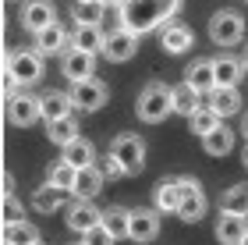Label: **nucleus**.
I'll use <instances>...</instances> for the list:
<instances>
[{"instance_id": "16", "label": "nucleus", "mask_w": 248, "mask_h": 245, "mask_svg": "<svg viewBox=\"0 0 248 245\" xmlns=\"http://www.w3.org/2000/svg\"><path fill=\"white\" fill-rule=\"evenodd\" d=\"M160 47L170 53V57H177V53H188L191 47H195V36H191L188 25L170 21V25H163V32H160Z\"/></svg>"}, {"instance_id": "34", "label": "nucleus", "mask_w": 248, "mask_h": 245, "mask_svg": "<svg viewBox=\"0 0 248 245\" xmlns=\"http://www.w3.org/2000/svg\"><path fill=\"white\" fill-rule=\"evenodd\" d=\"M75 167L71 163H64V160H57L50 167V174H46V185H53V188H61V192H71V185H75Z\"/></svg>"}, {"instance_id": "23", "label": "nucleus", "mask_w": 248, "mask_h": 245, "mask_svg": "<svg viewBox=\"0 0 248 245\" xmlns=\"http://www.w3.org/2000/svg\"><path fill=\"white\" fill-rule=\"evenodd\" d=\"M99 192H103V174L96 171V163L75 174V185H71V196L75 199H96Z\"/></svg>"}, {"instance_id": "8", "label": "nucleus", "mask_w": 248, "mask_h": 245, "mask_svg": "<svg viewBox=\"0 0 248 245\" xmlns=\"http://www.w3.org/2000/svg\"><path fill=\"white\" fill-rule=\"evenodd\" d=\"M61 71L67 82H85V79H96V53H85V50H75L67 47L61 53Z\"/></svg>"}, {"instance_id": "6", "label": "nucleus", "mask_w": 248, "mask_h": 245, "mask_svg": "<svg viewBox=\"0 0 248 245\" xmlns=\"http://www.w3.org/2000/svg\"><path fill=\"white\" fill-rule=\"evenodd\" d=\"M177 185H181V203H177V217L188 220V224H195V220L206 217L209 199H206V192H202V185L195 181V178H177Z\"/></svg>"}, {"instance_id": "33", "label": "nucleus", "mask_w": 248, "mask_h": 245, "mask_svg": "<svg viewBox=\"0 0 248 245\" xmlns=\"http://www.w3.org/2000/svg\"><path fill=\"white\" fill-rule=\"evenodd\" d=\"M188 125H191V131H195V135L202 139V135H206V131H213V128L220 125V117H217V110H213L209 103H202V107L195 110V114L188 117Z\"/></svg>"}, {"instance_id": "4", "label": "nucleus", "mask_w": 248, "mask_h": 245, "mask_svg": "<svg viewBox=\"0 0 248 245\" xmlns=\"http://www.w3.org/2000/svg\"><path fill=\"white\" fill-rule=\"evenodd\" d=\"M110 157H114L121 163L124 178L128 174H139L145 167V142L139 135H131V131H124V135H117L114 142H110Z\"/></svg>"}, {"instance_id": "11", "label": "nucleus", "mask_w": 248, "mask_h": 245, "mask_svg": "<svg viewBox=\"0 0 248 245\" xmlns=\"http://www.w3.org/2000/svg\"><path fill=\"white\" fill-rule=\"evenodd\" d=\"M99 217H103V210H96L93 199H75L71 206H67V228L78 231V235H89L93 228H99Z\"/></svg>"}, {"instance_id": "18", "label": "nucleus", "mask_w": 248, "mask_h": 245, "mask_svg": "<svg viewBox=\"0 0 248 245\" xmlns=\"http://www.w3.org/2000/svg\"><path fill=\"white\" fill-rule=\"evenodd\" d=\"M245 238H248V217L220 213V220H217V242L220 245H241Z\"/></svg>"}, {"instance_id": "9", "label": "nucleus", "mask_w": 248, "mask_h": 245, "mask_svg": "<svg viewBox=\"0 0 248 245\" xmlns=\"http://www.w3.org/2000/svg\"><path fill=\"white\" fill-rule=\"evenodd\" d=\"M71 107H78V110H99V107H107V99H110V89L99 82V79H85V82H75L71 85Z\"/></svg>"}, {"instance_id": "30", "label": "nucleus", "mask_w": 248, "mask_h": 245, "mask_svg": "<svg viewBox=\"0 0 248 245\" xmlns=\"http://www.w3.org/2000/svg\"><path fill=\"white\" fill-rule=\"evenodd\" d=\"M46 135H50V142L53 146H67V142H75L78 139V121H75V114L71 117H61V121H50L46 125Z\"/></svg>"}, {"instance_id": "17", "label": "nucleus", "mask_w": 248, "mask_h": 245, "mask_svg": "<svg viewBox=\"0 0 248 245\" xmlns=\"http://www.w3.org/2000/svg\"><path fill=\"white\" fill-rule=\"evenodd\" d=\"M177 203H181V185L177 178H163L153 188V210L156 213H177Z\"/></svg>"}, {"instance_id": "10", "label": "nucleus", "mask_w": 248, "mask_h": 245, "mask_svg": "<svg viewBox=\"0 0 248 245\" xmlns=\"http://www.w3.org/2000/svg\"><path fill=\"white\" fill-rule=\"evenodd\" d=\"M103 57L110 64H124V61H131L135 53H139V36H131V32H124V29H114V32H107L103 36Z\"/></svg>"}, {"instance_id": "45", "label": "nucleus", "mask_w": 248, "mask_h": 245, "mask_svg": "<svg viewBox=\"0 0 248 245\" xmlns=\"http://www.w3.org/2000/svg\"><path fill=\"white\" fill-rule=\"evenodd\" d=\"M241 245H248V238H245V242H241Z\"/></svg>"}, {"instance_id": "24", "label": "nucleus", "mask_w": 248, "mask_h": 245, "mask_svg": "<svg viewBox=\"0 0 248 245\" xmlns=\"http://www.w3.org/2000/svg\"><path fill=\"white\" fill-rule=\"evenodd\" d=\"M191 89H195L199 96H209L213 89H217V79H213V61L209 57H202V61H195L188 68V79H185Z\"/></svg>"}, {"instance_id": "32", "label": "nucleus", "mask_w": 248, "mask_h": 245, "mask_svg": "<svg viewBox=\"0 0 248 245\" xmlns=\"http://www.w3.org/2000/svg\"><path fill=\"white\" fill-rule=\"evenodd\" d=\"M18 220H25V210H21L18 196L11 192V185H7L4 196H0V224H18Z\"/></svg>"}, {"instance_id": "13", "label": "nucleus", "mask_w": 248, "mask_h": 245, "mask_svg": "<svg viewBox=\"0 0 248 245\" xmlns=\"http://www.w3.org/2000/svg\"><path fill=\"white\" fill-rule=\"evenodd\" d=\"M57 21V7L50 4V0H25V7H21V25H25L32 36L43 32L46 25Z\"/></svg>"}, {"instance_id": "47", "label": "nucleus", "mask_w": 248, "mask_h": 245, "mask_svg": "<svg viewBox=\"0 0 248 245\" xmlns=\"http://www.w3.org/2000/svg\"><path fill=\"white\" fill-rule=\"evenodd\" d=\"M245 4H248V0H245Z\"/></svg>"}, {"instance_id": "7", "label": "nucleus", "mask_w": 248, "mask_h": 245, "mask_svg": "<svg viewBox=\"0 0 248 245\" xmlns=\"http://www.w3.org/2000/svg\"><path fill=\"white\" fill-rule=\"evenodd\" d=\"M4 110H7V121H11V125L29 128V125H36V121H39V96L18 89V93L7 96V107H4Z\"/></svg>"}, {"instance_id": "35", "label": "nucleus", "mask_w": 248, "mask_h": 245, "mask_svg": "<svg viewBox=\"0 0 248 245\" xmlns=\"http://www.w3.org/2000/svg\"><path fill=\"white\" fill-rule=\"evenodd\" d=\"M103 4L99 0H89V4H75V21L78 25H99V18H103Z\"/></svg>"}, {"instance_id": "41", "label": "nucleus", "mask_w": 248, "mask_h": 245, "mask_svg": "<svg viewBox=\"0 0 248 245\" xmlns=\"http://www.w3.org/2000/svg\"><path fill=\"white\" fill-rule=\"evenodd\" d=\"M241 68H245V71H248V50H245V61H241Z\"/></svg>"}, {"instance_id": "44", "label": "nucleus", "mask_w": 248, "mask_h": 245, "mask_svg": "<svg viewBox=\"0 0 248 245\" xmlns=\"http://www.w3.org/2000/svg\"><path fill=\"white\" fill-rule=\"evenodd\" d=\"M75 245H85V242H75Z\"/></svg>"}, {"instance_id": "19", "label": "nucleus", "mask_w": 248, "mask_h": 245, "mask_svg": "<svg viewBox=\"0 0 248 245\" xmlns=\"http://www.w3.org/2000/svg\"><path fill=\"white\" fill-rule=\"evenodd\" d=\"M234 139H238V131L227 128V125L220 121L213 131L202 135V149H206L209 157H227V153H234Z\"/></svg>"}, {"instance_id": "40", "label": "nucleus", "mask_w": 248, "mask_h": 245, "mask_svg": "<svg viewBox=\"0 0 248 245\" xmlns=\"http://www.w3.org/2000/svg\"><path fill=\"white\" fill-rule=\"evenodd\" d=\"M241 163L248 167V142H245V153H241Z\"/></svg>"}, {"instance_id": "22", "label": "nucleus", "mask_w": 248, "mask_h": 245, "mask_svg": "<svg viewBox=\"0 0 248 245\" xmlns=\"http://www.w3.org/2000/svg\"><path fill=\"white\" fill-rule=\"evenodd\" d=\"M241 75H245V68H241L238 57H231V53H220V57H213V79H217V85L238 89Z\"/></svg>"}, {"instance_id": "42", "label": "nucleus", "mask_w": 248, "mask_h": 245, "mask_svg": "<svg viewBox=\"0 0 248 245\" xmlns=\"http://www.w3.org/2000/svg\"><path fill=\"white\" fill-rule=\"evenodd\" d=\"M0 245H4V224H0Z\"/></svg>"}, {"instance_id": "26", "label": "nucleus", "mask_w": 248, "mask_h": 245, "mask_svg": "<svg viewBox=\"0 0 248 245\" xmlns=\"http://www.w3.org/2000/svg\"><path fill=\"white\" fill-rule=\"evenodd\" d=\"M103 36H107V32L99 25H75L71 47L75 50H85V53H99V50H103Z\"/></svg>"}, {"instance_id": "5", "label": "nucleus", "mask_w": 248, "mask_h": 245, "mask_svg": "<svg viewBox=\"0 0 248 245\" xmlns=\"http://www.w3.org/2000/svg\"><path fill=\"white\" fill-rule=\"evenodd\" d=\"M209 39L217 47H234V43L245 39V18L231 7H220L217 15L209 18Z\"/></svg>"}, {"instance_id": "28", "label": "nucleus", "mask_w": 248, "mask_h": 245, "mask_svg": "<svg viewBox=\"0 0 248 245\" xmlns=\"http://www.w3.org/2000/svg\"><path fill=\"white\" fill-rule=\"evenodd\" d=\"M64 203H67V192H61V188H53V185H43V188H36V196H32L36 213H57V210H64Z\"/></svg>"}, {"instance_id": "1", "label": "nucleus", "mask_w": 248, "mask_h": 245, "mask_svg": "<svg viewBox=\"0 0 248 245\" xmlns=\"http://www.w3.org/2000/svg\"><path fill=\"white\" fill-rule=\"evenodd\" d=\"M181 4L185 0H124L117 7V29L131 32V36H145L160 25H170Z\"/></svg>"}, {"instance_id": "25", "label": "nucleus", "mask_w": 248, "mask_h": 245, "mask_svg": "<svg viewBox=\"0 0 248 245\" xmlns=\"http://www.w3.org/2000/svg\"><path fill=\"white\" fill-rule=\"evenodd\" d=\"M199 107H202V96H199L188 82H181V85H174V89H170V110H174V114L191 117Z\"/></svg>"}, {"instance_id": "38", "label": "nucleus", "mask_w": 248, "mask_h": 245, "mask_svg": "<svg viewBox=\"0 0 248 245\" xmlns=\"http://www.w3.org/2000/svg\"><path fill=\"white\" fill-rule=\"evenodd\" d=\"M99 4H103V7H121L124 0H99Z\"/></svg>"}, {"instance_id": "31", "label": "nucleus", "mask_w": 248, "mask_h": 245, "mask_svg": "<svg viewBox=\"0 0 248 245\" xmlns=\"http://www.w3.org/2000/svg\"><path fill=\"white\" fill-rule=\"evenodd\" d=\"M4 242L7 245H36L39 242V231H36V224H29V220L4 224Z\"/></svg>"}, {"instance_id": "2", "label": "nucleus", "mask_w": 248, "mask_h": 245, "mask_svg": "<svg viewBox=\"0 0 248 245\" xmlns=\"http://www.w3.org/2000/svg\"><path fill=\"white\" fill-rule=\"evenodd\" d=\"M135 114H139V121H145V125H160L163 117H170V85L163 82H149L139 93V103H135Z\"/></svg>"}, {"instance_id": "43", "label": "nucleus", "mask_w": 248, "mask_h": 245, "mask_svg": "<svg viewBox=\"0 0 248 245\" xmlns=\"http://www.w3.org/2000/svg\"><path fill=\"white\" fill-rule=\"evenodd\" d=\"M75 4H89V0H75Z\"/></svg>"}, {"instance_id": "36", "label": "nucleus", "mask_w": 248, "mask_h": 245, "mask_svg": "<svg viewBox=\"0 0 248 245\" xmlns=\"http://www.w3.org/2000/svg\"><path fill=\"white\" fill-rule=\"evenodd\" d=\"M96 171L103 174V181H114V178H124L121 163H117L114 157H110V153H107V157H96Z\"/></svg>"}, {"instance_id": "21", "label": "nucleus", "mask_w": 248, "mask_h": 245, "mask_svg": "<svg viewBox=\"0 0 248 245\" xmlns=\"http://www.w3.org/2000/svg\"><path fill=\"white\" fill-rule=\"evenodd\" d=\"M209 107L217 110V117L223 121V117H234L241 110V93L238 89H231V85H217L209 93Z\"/></svg>"}, {"instance_id": "46", "label": "nucleus", "mask_w": 248, "mask_h": 245, "mask_svg": "<svg viewBox=\"0 0 248 245\" xmlns=\"http://www.w3.org/2000/svg\"><path fill=\"white\" fill-rule=\"evenodd\" d=\"M36 245H43V242H36Z\"/></svg>"}, {"instance_id": "12", "label": "nucleus", "mask_w": 248, "mask_h": 245, "mask_svg": "<svg viewBox=\"0 0 248 245\" xmlns=\"http://www.w3.org/2000/svg\"><path fill=\"white\" fill-rule=\"evenodd\" d=\"M160 235V213L156 210H128V238L131 242H153Z\"/></svg>"}, {"instance_id": "20", "label": "nucleus", "mask_w": 248, "mask_h": 245, "mask_svg": "<svg viewBox=\"0 0 248 245\" xmlns=\"http://www.w3.org/2000/svg\"><path fill=\"white\" fill-rule=\"evenodd\" d=\"M61 160H64V163H71L75 171H85V167H93V163H96V146H93L89 139L78 135L75 142H67V146H64Z\"/></svg>"}, {"instance_id": "3", "label": "nucleus", "mask_w": 248, "mask_h": 245, "mask_svg": "<svg viewBox=\"0 0 248 245\" xmlns=\"http://www.w3.org/2000/svg\"><path fill=\"white\" fill-rule=\"evenodd\" d=\"M4 75L15 82V89H29V85H36L43 79V57L36 50H15L7 57Z\"/></svg>"}, {"instance_id": "14", "label": "nucleus", "mask_w": 248, "mask_h": 245, "mask_svg": "<svg viewBox=\"0 0 248 245\" xmlns=\"http://www.w3.org/2000/svg\"><path fill=\"white\" fill-rule=\"evenodd\" d=\"M67 47H71V32H67L61 21H53V25H46L43 32H36V53H39V57L64 53Z\"/></svg>"}, {"instance_id": "27", "label": "nucleus", "mask_w": 248, "mask_h": 245, "mask_svg": "<svg viewBox=\"0 0 248 245\" xmlns=\"http://www.w3.org/2000/svg\"><path fill=\"white\" fill-rule=\"evenodd\" d=\"M220 213H234V217H248V181L231 185L220 196Z\"/></svg>"}, {"instance_id": "15", "label": "nucleus", "mask_w": 248, "mask_h": 245, "mask_svg": "<svg viewBox=\"0 0 248 245\" xmlns=\"http://www.w3.org/2000/svg\"><path fill=\"white\" fill-rule=\"evenodd\" d=\"M71 96L61 93V89H50V93L39 96V121H61V117H71Z\"/></svg>"}, {"instance_id": "37", "label": "nucleus", "mask_w": 248, "mask_h": 245, "mask_svg": "<svg viewBox=\"0 0 248 245\" xmlns=\"http://www.w3.org/2000/svg\"><path fill=\"white\" fill-rule=\"evenodd\" d=\"M82 242H85V245H114V238H110L103 228H93V231H89V235H85Z\"/></svg>"}, {"instance_id": "39", "label": "nucleus", "mask_w": 248, "mask_h": 245, "mask_svg": "<svg viewBox=\"0 0 248 245\" xmlns=\"http://www.w3.org/2000/svg\"><path fill=\"white\" fill-rule=\"evenodd\" d=\"M241 135H245V142H248V114H245V125H241Z\"/></svg>"}, {"instance_id": "29", "label": "nucleus", "mask_w": 248, "mask_h": 245, "mask_svg": "<svg viewBox=\"0 0 248 245\" xmlns=\"http://www.w3.org/2000/svg\"><path fill=\"white\" fill-rule=\"evenodd\" d=\"M99 228L107 231L110 238H128V210L124 206H110V210H103V217H99Z\"/></svg>"}]
</instances>
